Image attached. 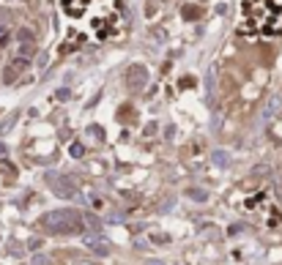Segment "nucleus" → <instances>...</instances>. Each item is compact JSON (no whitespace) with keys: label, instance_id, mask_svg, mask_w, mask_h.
I'll use <instances>...</instances> for the list:
<instances>
[{"label":"nucleus","instance_id":"obj_1","mask_svg":"<svg viewBox=\"0 0 282 265\" xmlns=\"http://www.w3.org/2000/svg\"><path fill=\"white\" fill-rule=\"evenodd\" d=\"M244 36H277L282 30V0H241Z\"/></svg>","mask_w":282,"mask_h":265},{"label":"nucleus","instance_id":"obj_2","mask_svg":"<svg viewBox=\"0 0 282 265\" xmlns=\"http://www.w3.org/2000/svg\"><path fill=\"white\" fill-rule=\"evenodd\" d=\"M112 3L115 0H63V11L66 17L71 19H83V22H88L93 28V36L99 38V19H96V11L102 9V17L107 22H112Z\"/></svg>","mask_w":282,"mask_h":265},{"label":"nucleus","instance_id":"obj_3","mask_svg":"<svg viewBox=\"0 0 282 265\" xmlns=\"http://www.w3.org/2000/svg\"><path fill=\"white\" fill-rule=\"evenodd\" d=\"M47 224L55 230H79L83 227V222L77 219V213H71V210H63V213H52Z\"/></svg>","mask_w":282,"mask_h":265}]
</instances>
